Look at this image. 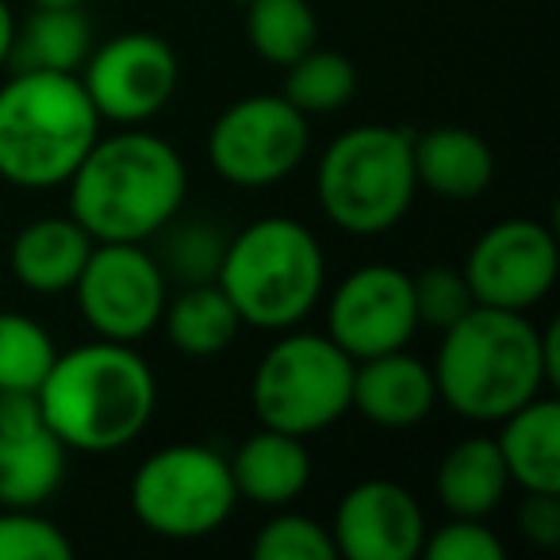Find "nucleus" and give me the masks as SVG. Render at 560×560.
<instances>
[{
  "label": "nucleus",
  "instance_id": "1",
  "mask_svg": "<svg viewBox=\"0 0 560 560\" xmlns=\"http://www.w3.org/2000/svg\"><path fill=\"white\" fill-rule=\"evenodd\" d=\"M66 188L70 215L93 242H150L177 223L188 196V165L162 135L127 127L101 135Z\"/></svg>",
  "mask_w": 560,
  "mask_h": 560
},
{
  "label": "nucleus",
  "instance_id": "6",
  "mask_svg": "<svg viewBox=\"0 0 560 560\" xmlns=\"http://www.w3.org/2000/svg\"><path fill=\"white\" fill-rule=\"evenodd\" d=\"M315 196L338 231L358 238L388 234L419 196L411 131L388 124H358L342 131L319 154Z\"/></svg>",
  "mask_w": 560,
  "mask_h": 560
},
{
  "label": "nucleus",
  "instance_id": "29",
  "mask_svg": "<svg viewBox=\"0 0 560 560\" xmlns=\"http://www.w3.org/2000/svg\"><path fill=\"white\" fill-rule=\"evenodd\" d=\"M73 541L43 506H0V560H70Z\"/></svg>",
  "mask_w": 560,
  "mask_h": 560
},
{
  "label": "nucleus",
  "instance_id": "11",
  "mask_svg": "<svg viewBox=\"0 0 560 560\" xmlns=\"http://www.w3.org/2000/svg\"><path fill=\"white\" fill-rule=\"evenodd\" d=\"M78 78L104 124L139 127L170 108L180 85V62L162 35L124 32L93 47Z\"/></svg>",
  "mask_w": 560,
  "mask_h": 560
},
{
  "label": "nucleus",
  "instance_id": "17",
  "mask_svg": "<svg viewBox=\"0 0 560 560\" xmlns=\"http://www.w3.org/2000/svg\"><path fill=\"white\" fill-rule=\"evenodd\" d=\"M93 234L73 215H43L20 226L9 249L12 277L35 296H66L78 284L89 254H93Z\"/></svg>",
  "mask_w": 560,
  "mask_h": 560
},
{
  "label": "nucleus",
  "instance_id": "7",
  "mask_svg": "<svg viewBox=\"0 0 560 560\" xmlns=\"http://www.w3.org/2000/svg\"><path fill=\"white\" fill-rule=\"evenodd\" d=\"M280 342L261 353L249 381V407L257 422L284 434L312 438L350 411L353 358L330 335L280 330Z\"/></svg>",
  "mask_w": 560,
  "mask_h": 560
},
{
  "label": "nucleus",
  "instance_id": "26",
  "mask_svg": "<svg viewBox=\"0 0 560 560\" xmlns=\"http://www.w3.org/2000/svg\"><path fill=\"white\" fill-rule=\"evenodd\" d=\"M58 346L39 319L24 312H0V392L35 396L47 381Z\"/></svg>",
  "mask_w": 560,
  "mask_h": 560
},
{
  "label": "nucleus",
  "instance_id": "15",
  "mask_svg": "<svg viewBox=\"0 0 560 560\" xmlns=\"http://www.w3.org/2000/svg\"><path fill=\"white\" fill-rule=\"evenodd\" d=\"M70 450L43 419L35 396L0 392V506H43L66 480Z\"/></svg>",
  "mask_w": 560,
  "mask_h": 560
},
{
  "label": "nucleus",
  "instance_id": "12",
  "mask_svg": "<svg viewBox=\"0 0 560 560\" xmlns=\"http://www.w3.org/2000/svg\"><path fill=\"white\" fill-rule=\"evenodd\" d=\"M460 272L476 304L534 312L557 284V234L537 219H503L472 242Z\"/></svg>",
  "mask_w": 560,
  "mask_h": 560
},
{
  "label": "nucleus",
  "instance_id": "9",
  "mask_svg": "<svg viewBox=\"0 0 560 560\" xmlns=\"http://www.w3.org/2000/svg\"><path fill=\"white\" fill-rule=\"evenodd\" d=\"M312 127L280 93L238 96L208 131V165L234 188H269L304 165Z\"/></svg>",
  "mask_w": 560,
  "mask_h": 560
},
{
  "label": "nucleus",
  "instance_id": "30",
  "mask_svg": "<svg viewBox=\"0 0 560 560\" xmlns=\"http://www.w3.org/2000/svg\"><path fill=\"white\" fill-rule=\"evenodd\" d=\"M411 300H415V315H419V327L438 330V335L445 327H453L476 304L472 292H468L465 272L450 269V265H430V269L415 272Z\"/></svg>",
  "mask_w": 560,
  "mask_h": 560
},
{
  "label": "nucleus",
  "instance_id": "4",
  "mask_svg": "<svg viewBox=\"0 0 560 560\" xmlns=\"http://www.w3.org/2000/svg\"><path fill=\"white\" fill-rule=\"evenodd\" d=\"M101 124L78 73L16 70L0 85V180L27 192L62 188Z\"/></svg>",
  "mask_w": 560,
  "mask_h": 560
},
{
  "label": "nucleus",
  "instance_id": "14",
  "mask_svg": "<svg viewBox=\"0 0 560 560\" xmlns=\"http://www.w3.org/2000/svg\"><path fill=\"white\" fill-rule=\"evenodd\" d=\"M419 495L396 480H361L338 499L330 537L346 560H415L427 541Z\"/></svg>",
  "mask_w": 560,
  "mask_h": 560
},
{
  "label": "nucleus",
  "instance_id": "19",
  "mask_svg": "<svg viewBox=\"0 0 560 560\" xmlns=\"http://www.w3.org/2000/svg\"><path fill=\"white\" fill-rule=\"evenodd\" d=\"M411 158L419 188L434 192L438 200H476L495 180V154H491L488 139L457 124H442L422 135H411Z\"/></svg>",
  "mask_w": 560,
  "mask_h": 560
},
{
  "label": "nucleus",
  "instance_id": "16",
  "mask_svg": "<svg viewBox=\"0 0 560 560\" xmlns=\"http://www.w3.org/2000/svg\"><path fill=\"white\" fill-rule=\"evenodd\" d=\"M438 407L434 369L404 350L353 361L350 411L384 430H411Z\"/></svg>",
  "mask_w": 560,
  "mask_h": 560
},
{
  "label": "nucleus",
  "instance_id": "3",
  "mask_svg": "<svg viewBox=\"0 0 560 560\" xmlns=\"http://www.w3.org/2000/svg\"><path fill=\"white\" fill-rule=\"evenodd\" d=\"M438 404L457 419L499 422L514 407L552 392L541 365V327L526 312L472 304L442 330L434 358Z\"/></svg>",
  "mask_w": 560,
  "mask_h": 560
},
{
  "label": "nucleus",
  "instance_id": "32",
  "mask_svg": "<svg viewBox=\"0 0 560 560\" xmlns=\"http://www.w3.org/2000/svg\"><path fill=\"white\" fill-rule=\"evenodd\" d=\"M518 534L537 549L560 545V491H522V503L514 511Z\"/></svg>",
  "mask_w": 560,
  "mask_h": 560
},
{
  "label": "nucleus",
  "instance_id": "25",
  "mask_svg": "<svg viewBox=\"0 0 560 560\" xmlns=\"http://www.w3.org/2000/svg\"><path fill=\"white\" fill-rule=\"evenodd\" d=\"M358 93V66L342 50H327L315 43L307 55H300L292 66H284V89L280 96L300 108L307 119L342 112Z\"/></svg>",
  "mask_w": 560,
  "mask_h": 560
},
{
  "label": "nucleus",
  "instance_id": "18",
  "mask_svg": "<svg viewBox=\"0 0 560 560\" xmlns=\"http://www.w3.org/2000/svg\"><path fill=\"white\" fill-rule=\"evenodd\" d=\"M231 460V480L238 499H249L257 506H280L296 503L312 483V450L304 438L284 434V430L261 427L234 450Z\"/></svg>",
  "mask_w": 560,
  "mask_h": 560
},
{
  "label": "nucleus",
  "instance_id": "2",
  "mask_svg": "<svg viewBox=\"0 0 560 560\" xmlns=\"http://www.w3.org/2000/svg\"><path fill=\"white\" fill-rule=\"evenodd\" d=\"M35 404L70 453H119L154 419L158 381L135 346L96 338L58 353Z\"/></svg>",
  "mask_w": 560,
  "mask_h": 560
},
{
  "label": "nucleus",
  "instance_id": "22",
  "mask_svg": "<svg viewBox=\"0 0 560 560\" xmlns=\"http://www.w3.org/2000/svg\"><path fill=\"white\" fill-rule=\"evenodd\" d=\"M158 327H165V338L177 353L203 361L231 350V342L242 330V319L231 300L223 296V289L215 280H208V284H185L177 296L165 300Z\"/></svg>",
  "mask_w": 560,
  "mask_h": 560
},
{
  "label": "nucleus",
  "instance_id": "27",
  "mask_svg": "<svg viewBox=\"0 0 560 560\" xmlns=\"http://www.w3.org/2000/svg\"><path fill=\"white\" fill-rule=\"evenodd\" d=\"M165 254L158 257L165 280H177L180 289L185 284H208L219 277V261H223L226 238L203 219L180 226H165Z\"/></svg>",
  "mask_w": 560,
  "mask_h": 560
},
{
  "label": "nucleus",
  "instance_id": "13",
  "mask_svg": "<svg viewBox=\"0 0 560 560\" xmlns=\"http://www.w3.org/2000/svg\"><path fill=\"white\" fill-rule=\"evenodd\" d=\"M415 330H419V315L411 300V272H404L399 265H361L346 272L330 292L327 335L353 361L404 350Z\"/></svg>",
  "mask_w": 560,
  "mask_h": 560
},
{
  "label": "nucleus",
  "instance_id": "23",
  "mask_svg": "<svg viewBox=\"0 0 560 560\" xmlns=\"http://www.w3.org/2000/svg\"><path fill=\"white\" fill-rule=\"evenodd\" d=\"M93 47V27L81 9H35L24 24H16L9 62L16 70L81 73Z\"/></svg>",
  "mask_w": 560,
  "mask_h": 560
},
{
  "label": "nucleus",
  "instance_id": "8",
  "mask_svg": "<svg viewBox=\"0 0 560 560\" xmlns=\"http://www.w3.org/2000/svg\"><path fill=\"white\" fill-rule=\"evenodd\" d=\"M238 503L231 460L200 442L162 445L131 476L135 518L165 541L211 537Z\"/></svg>",
  "mask_w": 560,
  "mask_h": 560
},
{
  "label": "nucleus",
  "instance_id": "24",
  "mask_svg": "<svg viewBox=\"0 0 560 560\" xmlns=\"http://www.w3.org/2000/svg\"><path fill=\"white\" fill-rule=\"evenodd\" d=\"M246 43L261 62L277 70L292 66L319 43V16L312 0H249Z\"/></svg>",
  "mask_w": 560,
  "mask_h": 560
},
{
  "label": "nucleus",
  "instance_id": "35",
  "mask_svg": "<svg viewBox=\"0 0 560 560\" xmlns=\"http://www.w3.org/2000/svg\"><path fill=\"white\" fill-rule=\"evenodd\" d=\"M85 0H32V9H81Z\"/></svg>",
  "mask_w": 560,
  "mask_h": 560
},
{
  "label": "nucleus",
  "instance_id": "33",
  "mask_svg": "<svg viewBox=\"0 0 560 560\" xmlns=\"http://www.w3.org/2000/svg\"><path fill=\"white\" fill-rule=\"evenodd\" d=\"M541 365H545L549 388H557L560 384V327L557 323H545L541 327Z\"/></svg>",
  "mask_w": 560,
  "mask_h": 560
},
{
  "label": "nucleus",
  "instance_id": "34",
  "mask_svg": "<svg viewBox=\"0 0 560 560\" xmlns=\"http://www.w3.org/2000/svg\"><path fill=\"white\" fill-rule=\"evenodd\" d=\"M12 43H16V16H12L9 0H0V70L9 66Z\"/></svg>",
  "mask_w": 560,
  "mask_h": 560
},
{
  "label": "nucleus",
  "instance_id": "31",
  "mask_svg": "<svg viewBox=\"0 0 560 560\" xmlns=\"http://www.w3.org/2000/svg\"><path fill=\"white\" fill-rule=\"evenodd\" d=\"M419 557L427 560H506V545L488 526V518H457L442 522L438 529H427Z\"/></svg>",
  "mask_w": 560,
  "mask_h": 560
},
{
  "label": "nucleus",
  "instance_id": "10",
  "mask_svg": "<svg viewBox=\"0 0 560 560\" xmlns=\"http://www.w3.org/2000/svg\"><path fill=\"white\" fill-rule=\"evenodd\" d=\"M73 296L96 338L135 346L162 323L170 280L147 242H96Z\"/></svg>",
  "mask_w": 560,
  "mask_h": 560
},
{
  "label": "nucleus",
  "instance_id": "5",
  "mask_svg": "<svg viewBox=\"0 0 560 560\" xmlns=\"http://www.w3.org/2000/svg\"><path fill=\"white\" fill-rule=\"evenodd\" d=\"M215 284L234 304L242 327L292 330L327 292V254L307 223L265 215L226 238Z\"/></svg>",
  "mask_w": 560,
  "mask_h": 560
},
{
  "label": "nucleus",
  "instance_id": "20",
  "mask_svg": "<svg viewBox=\"0 0 560 560\" xmlns=\"http://www.w3.org/2000/svg\"><path fill=\"white\" fill-rule=\"evenodd\" d=\"M499 457L518 491H560V404L541 392L499 419Z\"/></svg>",
  "mask_w": 560,
  "mask_h": 560
},
{
  "label": "nucleus",
  "instance_id": "28",
  "mask_svg": "<svg viewBox=\"0 0 560 560\" xmlns=\"http://www.w3.org/2000/svg\"><path fill=\"white\" fill-rule=\"evenodd\" d=\"M257 560H338L330 526H323L312 514H300L280 506L249 545Z\"/></svg>",
  "mask_w": 560,
  "mask_h": 560
},
{
  "label": "nucleus",
  "instance_id": "21",
  "mask_svg": "<svg viewBox=\"0 0 560 560\" xmlns=\"http://www.w3.org/2000/svg\"><path fill=\"white\" fill-rule=\"evenodd\" d=\"M434 491L445 514L457 518H488L503 506L511 476L499 457L495 438H460L445 450L434 472Z\"/></svg>",
  "mask_w": 560,
  "mask_h": 560
}]
</instances>
